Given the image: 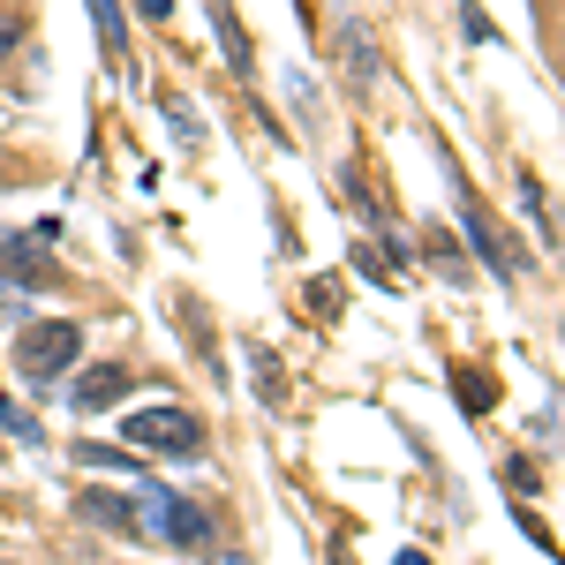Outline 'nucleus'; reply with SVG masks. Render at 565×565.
Segmentation results:
<instances>
[{
	"instance_id": "f257e3e1",
	"label": "nucleus",
	"mask_w": 565,
	"mask_h": 565,
	"mask_svg": "<svg viewBox=\"0 0 565 565\" xmlns=\"http://www.w3.org/2000/svg\"><path fill=\"white\" fill-rule=\"evenodd\" d=\"M121 437H129V445H143V452H167V460L204 452V423H196L189 407H136L129 423H121Z\"/></svg>"
},
{
	"instance_id": "f03ea898",
	"label": "nucleus",
	"mask_w": 565,
	"mask_h": 565,
	"mask_svg": "<svg viewBox=\"0 0 565 565\" xmlns=\"http://www.w3.org/2000/svg\"><path fill=\"white\" fill-rule=\"evenodd\" d=\"M76 348H84L76 324H23V332H15V370L45 385V377H61V370L76 362Z\"/></svg>"
},
{
	"instance_id": "7ed1b4c3",
	"label": "nucleus",
	"mask_w": 565,
	"mask_h": 565,
	"mask_svg": "<svg viewBox=\"0 0 565 565\" xmlns=\"http://www.w3.org/2000/svg\"><path fill=\"white\" fill-rule=\"evenodd\" d=\"M136 505L151 513V521H143V527H151V535H167V543H181V551H196V543L212 535V521H204L196 505H181V498H167V490H143Z\"/></svg>"
},
{
	"instance_id": "20e7f679",
	"label": "nucleus",
	"mask_w": 565,
	"mask_h": 565,
	"mask_svg": "<svg viewBox=\"0 0 565 565\" xmlns=\"http://www.w3.org/2000/svg\"><path fill=\"white\" fill-rule=\"evenodd\" d=\"M0 287H61V271H53V257H45L39 242L0 234Z\"/></svg>"
},
{
	"instance_id": "39448f33",
	"label": "nucleus",
	"mask_w": 565,
	"mask_h": 565,
	"mask_svg": "<svg viewBox=\"0 0 565 565\" xmlns=\"http://www.w3.org/2000/svg\"><path fill=\"white\" fill-rule=\"evenodd\" d=\"M76 513L98 521V527H114V535H136V527H143V505H136V498H114V490H84Z\"/></svg>"
},
{
	"instance_id": "423d86ee",
	"label": "nucleus",
	"mask_w": 565,
	"mask_h": 565,
	"mask_svg": "<svg viewBox=\"0 0 565 565\" xmlns=\"http://www.w3.org/2000/svg\"><path fill=\"white\" fill-rule=\"evenodd\" d=\"M121 392H129V370H121V362H98V370H84V377H76V407H84V415H98V407H114Z\"/></svg>"
},
{
	"instance_id": "0eeeda50",
	"label": "nucleus",
	"mask_w": 565,
	"mask_h": 565,
	"mask_svg": "<svg viewBox=\"0 0 565 565\" xmlns=\"http://www.w3.org/2000/svg\"><path fill=\"white\" fill-rule=\"evenodd\" d=\"M84 8H90V23H98V45H106V61L121 68V61H129V23H121V8H114V0H84Z\"/></svg>"
},
{
	"instance_id": "6e6552de",
	"label": "nucleus",
	"mask_w": 565,
	"mask_h": 565,
	"mask_svg": "<svg viewBox=\"0 0 565 565\" xmlns=\"http://www.w3.org/2000/svg\"><path fill=\"white\" fill-rule=\"evenodd\" d=\"M468 234H476V249H482V257H498V264H513V271H521V249H513V242H505V234H498V226H490V218H482V212H468Z\"/></svg>"
},
{
	"instance_id": "1a4fd4ad",
	"label": "nucleus",
	"mask_w": 565,
	"mask_h": 565,
	"mask_svg": "<svg viewBox=\"0 0 565 565\" xmlns=\"http://www.w3.org/2000/svg\"><path fill=\"white\" fill-rule=\"evenodd\" d=\"M212 23H218V45H226V61H234V68H249V39H242V23H234V8H226V0H212Z\"/></svg>"
},
{
	"instance_id": "9d476101",
	"label": "nucleus",
	"mask_w": 565,
	"mask_h": 565,
	"mask_svg": "<svg viewBox=\"0 0 565 565\" xmlns=\"http://www.w3.org/2000/svg\"><path fill=\"white\" fill-rule=\"evenodd\" d=\"M212 565H249V558H242V551H212Z\"/></svg>"
},
{
	"instance_id": "9b49d317",
	"label": "nucleus",
	"mask_w": 565,
	"mask_h": 565,
	"mask_svg": "<svg viewBox=\"0 0 565 565\" xmlns=\"http://www.w3.org/2000/svg\"><path fill=\"white\" fill-rule=\"evenodd\" d=\"M0 324H15V302H8V295H0Z\"/></svg>"
},
{
	"instance_id": "f8f14e48",
	"label": "nucleus",
	"mask_w": 565,
	"mask_h": 565,
	"mask_svg": "<svg viewBox=\"0 0 565 565\" xmlns=\"http://www.w3.org/2000/svg\"><path fill=\"white\" fill-rule=\"evenodd\" d=\"M0 45H8V8H0Z\"/></svg>"
},
{
	"instance_id": "ddd939ff",
	"label": "nucleus",
	"mask_w": 565,
	"mask_h": 565,
	"mask_svg": "<svg viewBox=\"0 0 565 565\" xmlns=\"http://www.w3.org/2000/svg\"><path fill=\"white\" fill-rule=\"evenodd\" d=\"M0 565H8V558H0Z\"/></svg>"
}]
</instances>
